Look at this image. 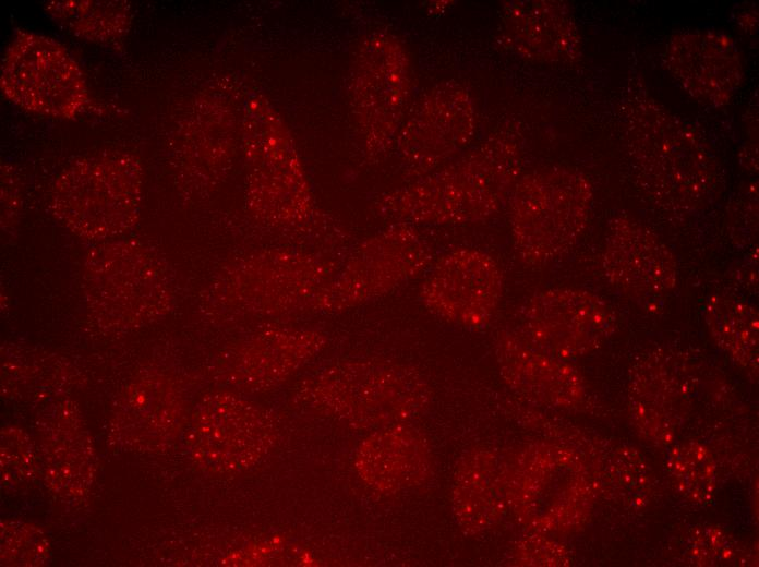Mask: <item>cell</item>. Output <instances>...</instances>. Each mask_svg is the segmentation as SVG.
Masks as SVG:
<instances>
[{"mask_svg": "<svg viewBox=\"0 0 759 567\" xmlns=\"http://www.w3.org/2000/svg\"><path fill=\"white\" fill-rule=\"evenodd\" d=\"M627 150L641 190L676 214L702 208L720 182L718 160L706 140L652 98L627 108Z\"/></svg>", "mask_w": 759, "mask_h": 567, "instance_id": "1", "label": "cell"}, {"mask_svg": "<svg viewBox=\"0 0 759 567\" xmlns=\"http://www.w3.org/2000/svg\"><path fill=\"white\" fill-rule=\"evenodd\" d=\"M519 172L517 144L505 136H494L454 162L387 195L383 206L391 216L413 222H475L499 210Z\"/></svg>", "mask_w": 759, "mask_h": 567, "instance_id": "2", "label": "cell"}, {"mask_svg": "<svg viewBox=\"0 0 759 567\" xmlns=\"http://www.w3.org/2000/svg\"><path fill=\"white\" fill-rule=\"evenodd\" d=\"M592 204L588 178L552 167L517 181L510 194L515 250L529 265H544L566 253L583 232Z\"/></svg>", "mask_w": 759, "mask_h": 567, "instance_id": "3", "label": "cell"}, {"mask_svg": "<svg viewBox=\"0 0 759 567\" xmlns=\"http://www.w3.org/2000/svg\"><path fill=\"white\" fill-rule=\"evenodd\" d=\"M427 396V386L415 371L378 360L335 363L299 389V397L313 408L362 425L411 417Z\"/></svg>", "mask_w": 759, "mask_h": 567, "instance_id": "4", "label": "cell"}, {"mask_svg": "<svg viewBox=\"0 0 759 567\" xmlns=\"http://www.w3.org/2000/svg\"><path fill=\"white\" fill-rule=\"evenodd\" d=\"M142 171L129 153L106 150L75 160L56 182L55 215L88 238L121 233L136 221Z\"/></svg>", "mask_w": 759, "mask_h": 567, "instance_id": "5", "label": "cell"}, {"mask_svg": "<svg viewBox=\"0 0 759 567\" xmlns=\"http://www.w3.org/2000/svg\"><path fill=\"white\" fill-rule=\"evenodd\" d=\"M338 268L312 255L287 251L258 253L231 266L215 294L242 311L280 316L313 309Z\"/></svg>", "mask_w": 759, "mask_h": 567, "instance_id": "6", "label": "cell"}, {"mask_svg": "<svg viewBox=\"0 0 759 567\" xmlns=\"http://www.w3.org/2000/svg\"><path fill=\"white\" fill-rule=\"evenodd\" d=\"M3 94L21 108L73 118L88 101L86 81L70 52L55 39L16 31L1 63Z\"/></svg>", "mask_w": 759, "mask_h": 567, "instance_id": "7", "label": "cell"}, {"mask_svg": "<svg viewBox=\"0 0 759 567\" xmlns=\"http://www.w3.org/2000/svg\"><path fill=\"white\" fill-rule=\"evenodd\" d=\"M431 262L429 244L412 227H390L352 251L313 309L340 312L375 300L419 276Z\"/></svg>", "mask_w": 759, "mask_h": 567, "instance_id": "8", "label": "cell"}, {"mask_svg": "<svg viewBox=\"0 0 759 567\" xmlns=\"http://www.w3.org/2000/svg\"><path fill=\"white\" fill-rule=\"evenodd\" d=\"M503 273L486 252L460 248L443 254L429 269L420 299L435 315L460 326L487 324L503 294Z\"/></svg>", "mask_w": 759, "mask_h": 567, "instance_id": "9", "label": "cell"}, {"mask_svg": "<svg viewBox=\"0 0 759 567\" xmlns=\"http://www.w3.org/2000/svg\"><path fill=\"white\" fill-rule=\"evenodd\" d=\"M275 429L267 411L232 394L208 398L192 429L195 457L208 468L240 471L268 453Z\"/></svg>", "mask_w": 759, "mask_h": 567, "instance_id": "10", "label": "cell"}, {"mask_svg": "<svg viewBox=\"0 0 759 567\" xmlns=\"http://www.w3.org/2000/svg\"><path fill=\"white\" fill-rule=\"evenodd\" d=\"M613 321L601 297L579 288H552L532 295L522 309L530 338L542 349L570 358L592 347Z\"/></svg>", "mask_w": 759, "mask_h": 567, "instance_id": "11", "label": "cell"}, {"mask_svg": "<svg viewBox=\"0 0 759 567\" xmlns=\"http://www.w3.org/2000/svg\"><path fill=\"white\" fill-rule=\"evenodd\" d=\"M602 264L607 280L636 301H662L677 282L672 251L658 234L630 217L611 221Z\"/></svg>", "mask_w": 759, "mask_h": 567, "instance_id": "12", "label": "cell"}, {"mask_svg": "<svg viewBox=\"0 0 759 567\" xmlns=\"http://www.w3.org/2000/svg\"><path fill=\"white\" fill-rule=\"evenodd\" d=\"M477 110L469 91L455 81L435 85L408 124L403 153L421 177L438 169L472 141Z\"/></svg>", "mask_w": 759, "mask_h": 567, "instance_id": "13", "label": "cell"}, {"mask_svg": "<svg viewBox=\"0 0 759 567\" xmlns=\"http://www.w3.org/2000/svg\"><path fill=\"white\" fill-rule=\"evenodd\" d=\"M667 69L697 100L727 104L739 87L743 67L734 41L710 31L674 35L665 53Z\"/></svg>", "mask_w": 759, "mask_h": 567, "instance_id": "14", "label": "cell"}, {"mask_svg": "<svg viewBox=\"0 0 759 567\" xmlns=\"http://www.w3.org/2000/svg\"><path fill=\"white\" fill-rule=\"evenodd\" d=\"M501 39L525 58L568 62L580 56V37L569 8L561 1H505Z\"/></svg>", "mask_w": 759, "mask_h": 567, "instance_id": "15", "label": "cell"}, {"mask_svg": "<svg viewBox=\"0 0 759 567\" xmlns=\"http://www.w3.org/2000/svg\"><path fill=\"white\" fill-rule=\"evenodd\" d=\"M324 346L321 334L268 326L240 351L239 374L254 390H269L293 375Z\"/></svg>", "mask_w": 759, "mask_h": 567, "instance_id": "16", "label": "cell"}, {"mask_svg": "<svg viewBox=\"0 0 759 567\" xmlns=\"http://www.w3.org/2000/svg\"><path fill=\"white\" fill-rule=\"evenodd\" d=\"M363 57L360 102L373 134L387 136L407 94V59L400 47L386 37L372 39Z\"/></svg>", "mask_w": 759, "mask_h": 567, "instance_id": "17", "label": "cell"}, {"mask_svg": "<svg viewBox=\"0 0 759 567\" xmlns=\"http://www.w3.org/2000/svg\"><path fill=\"white\" fill-rule=\"evenodd\" d=\"M420 444L401 430L366 439L358 455V470L371 485L383 490L407 486L420 472Z\"/></svg>", "mask_w": 759, "mask_h": 567, "instance_id": "18", "label": "cell"}, {"mask_svg": "<svg viewBox=\"0 0 759 567\" xmlns=\"http://www.w3.org/2000/svg\"><path fill=\"white\" fill-rule=\"evenodd\" d=\"M498 357L505 378L514 386L553 399L578 394V379L568 366L535 354L511 338L501 342Z\"/></svg>", "mask_w": 759, "mask_h": 567, "instance_id": "19", "label": "cell"}, {"mask_svg": "<svg viewBox=\"0 0 759 567\" xmlns=\"http://www.w3.org/2000/svg\"><path fill=\"white\" fill-rule=\"evenodd\" d=\"M45 8L70 32L93 41L120 37L131 21L128 1H51Z\"/></svg>", "mask_w": 759, "mask_h": 567, "instance_id": "20", "label": "cell"}, {"mask_svg": "<svg viewBox=\"0 0 759 567\" xmlns=\"http://www.w3.org/2000/svg\"><path fill=\"white\" fill-rule=\"evenodd\" d=\"M707 317L719 337L726 339L735 353H747L754 346L758 329V313L750 304L726 295L708 299Z\"/></svg>", "mask_w": 759, "mask_h": 567, "instance_id": "21", "label": "cell"}]
</instances>
